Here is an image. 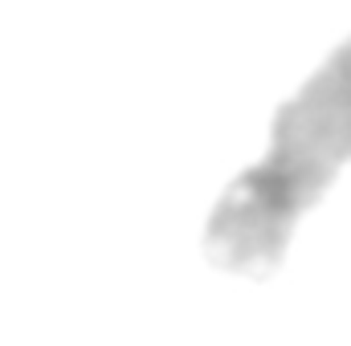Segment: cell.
<instances>
[{"instance_id": "6da1fadb", "label": "cell", "mask_w": 351, "mask_h": 346, "mask_svg": "<svg viewBox=\"0 0 351 346\" xmlns=\"http://www.w3.org/2000/svg\"><path fill=\"white\" fill-rule=\"evenodd\" d=\"M351 163V37L286 98L269 127V147L237 175L208 224L204 257L225 273L269 277L298 220Z\"/></svg>"}]
</instances>
